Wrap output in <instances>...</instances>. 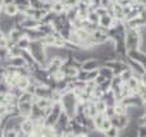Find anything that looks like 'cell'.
I'll return each mask as SVG.
<instances>
[{
    "mask_svg": "<svg viewBox=\"0 0 146 137\" xmlns=\"http://www.w3.org/2000/svg\"><path fill=\"white\" fill-rule=\"evenodd\" d=\"M123 85V81H122L121 76H114L111 78V90L115 89V87H121Z\"/></svg>",
    "mask_w": 146,
    "mask_h": 137,
    "instance_id": "obj_25",
    "label": "cell"
},
{
    "mask_svg": "<svg viewBox=\"0 0 146 137\" xmlns=\"http://www.w3.org/2000/svg\"><path fill=\"white\" fill-rule=\"evenodd\" d=\"M132 77H133V72H132L131 69H126V71H123L121 73V78H122V81H123V83H127Z\"/></svg>",
    "mask_w": 146,
    "mask_h": 137,
    "instance_id": "obj_22",
    "label": "cell"
},
{
    "mask_svg": "<svg viewBox=\"0 0 146 137\" xmlns=\"http://www.w3.org/2000/svg\"><path fill=\"white\" fill-rule=\"evenodd\" d=\"M41 3H42V4H46V3H54L53 0H40Z\"/></svg>",
    "mask_w": 146,
    "mask_h": 137,
    "instance_id": "obj_43",
    "label": "cell"
},
{
    "mask_svg": "<svg viewBox=\"0 0 146 137\" xmlns=\"http://www.w3.org/2000/svg\"><path fill=\"white\" fill-rule=\"evenodd\" d=\"M17 131H4V137H17Z\"/></svg>",
    "mask_w": 146,
    "mask_h": 137,
    "instance_id": "obj_37",
    "label": "cell"
},
{
    "mask_svg": "<svg viewBox=\"0 0 146 137\" xmlns=\"http://www.w3.org/2000/svg\"><path fill=\"white\" fill-rule=\"evenodd\" d=\"M95 12L98 13L99 17H103V15L108 14V9H106V8H104L103 5H99L98 8H95Z\"/></svg>",
    "mask_w": 146,
    "mask_h": 137,
    "instance_id": "obj_33",
    "label": "cell"
},
{
    "mask_svg": "<svg viewBox=\"0 0 146 137\" xmlns=\"http://www.w3.org/2000/svg\"><path fill=\"white\" fill-rule=\"evenodd\" d=\"M113 108H114V114L115 115H127L128 114L129 108H127L126 105H123L122 103H117Z\"/></svg>",
    "mask_w": 146,
    "mask_h": 137,
    "instance_id": "obj_14",
    "label": "cell"
},
{
    "mask_svg": "<svg viewBox=\"0 0 146 137\" xmlns=\"http://www.w3.org/2000/svg\"><path fill=\"white\" fill-rule=\"evenodd\" d=\"M51 10L56 14H62V13H66V5L63 4V1H54Z\"/></svg>",
    "mask_w": 146,
    "mask_h": 137,
    "instance_id": "obj_16",
    "label": "cell"
},
{
    "mask_svg": "<svg viewBox=\"0 0 146 137\" xmlns=\"http://www.w3.org/2000/svg\"><path fill=\"white\" fill-rule=\"evenodd\" d=\"M99 87H100V90L104 92L109 91V90H111V79H106L105 82H103L101 85H99Z\"/></svg>",
    "mask_w": 146,
    "mask_h": 137,
    "instance_id": "obj_26",
    "label": "cell"
},
{
    "mask_svg": "<svg viewBox=\"0 0 146 137\" xmlns=\"http://www.w3.org/2000/svg\"><path fill=\"white\" fill-rule=\"evenodd\" d=\"M103 114L105 115V118L110 119L111 117H114V115H115V114H114V108H113V107H108V108L105 109V112L103 113Z\"/></svg>",
    "mask_w": 146,
    "mask_h": 137,
    "instance_id": "obj_34",
    "label": "cell"
},
{
    "mask_svg": "<svg viewBox=\"0 0 146 137\" xmlns=\"http://www.w3.org/2000/svg\"><path fill=\"white\" fill-rule=\"evenodd\" d=\"M31 42H32V41H31L30 38H27L26 36H23L22 38H19V40H18V42L15 44V45H17L21 50H28V49H30V46H31Z\"/></svg>",
    "mask_w": 146,
    "mask_h": 137,
    "instance_id": "obj_15",
    "label": "cell"
},
{
    "mask_svg": "<svg viewBox=\"0 0 146 137\" xmlns=\"http://www.w3.org/2000/svg\"><path fill=\"white\" fill-rule=\"evenodd\" d=\"M95 107H96V110H98L99 113H104L105 112V109L108 108V105L105 104V101L104 100H98V101L95 103Z\"/></svg>",
    "mask_w": 146,
    "mask_h": 137,
    "instance_id": "obj_24",
    "label": "cell"
},
{
    "mask_svg": "<svg viewBox=\"0 0 146 137\" xmlns=\"http://www.w3.org/2000/svg\"><path fill=\"white\" fill-rule=\"evenodd\" d=\"M33 103H18V110H19V115L23 118H30L31 113H32Z\"/></svg>",
    "mask_w": 146,
    "mask_h": 137,
    "instance_id": "obj_7",
    "label": "cell"
},
{
    "mask_svg": "<svg viewBox=\"0 0 146 137\" xmlns=\"http://www.w3.org/2000/svg\"><path fill=\"white\" fill-rule=\"evenodd\" d=\"M126 62H127V64H128L129 69H131L133 73H137V74H144L145 73L144 66L140 64L139 62H135V60H132V59H129V58H126Z\"/></svg>",
    "mask_w": 146,
    "mask_h": 137,
    "instance_id": "obj_11",
    "label": "cell"
},
{
    "mask_svg": "<svg viewBox=\"0 0 146 137\" xmlns=\"http://www.w3.org/2000/svg\"><path fill=\"white\" fill-rule=\"evenodd\" d=\"M101 66L106 67V68L111 69L114 76H121V73L126 69H129L128 64H127L126 59H113V60H105L101 63Z\"/></svg>",
    "mask_w": 146,
    "mask_h": 137,
    "instance_id": "obj_3",
    "label": "cell"
},
{
    "mask_svg": "<svg viewBox=\"0 0 146 137\" xmlns=\"http://www.w3.org/2000/svg\"><path fill=\"white\" fill-rule=\"evenodd\" d=\"M0 107H1V105H0Z\"/></svg>",
    "mask_w": 146,
    "mask_h": 137,
    "instance_id": "obj_45",
    "label": "cell"
},
{
    "mask_svg": "<svg viewBox=\"0 0 146 137\" xmlns=\"http://www.w3.org/2000/svg\"><path fill=\"white\" fill-rule=\"evenodd\" d=\"M53 91L54 90L50 89V87L45 86V85H40V86L36 87V91L33 96L37 97V99H50Z\"/></svg>",
    "mask_w": 146,
    "mask_h": 137,
    "instance_id": "obj_4",
    "label": "cell"
},
{
    "mask_svg": "<svg viewBox=\"0 0 146 137\" xmlns=\"http://www.w3.org/2000/svg\"><path fill=\"white\" fill-rule=\"evenodd\" d=\"M111 23H113V17H110L109 14H105L103 17H100V21H99V26L101 28H110Z\"/></svg>",
    "mask_w": 146,
    "mask_h": 137,
    "instance_id": "obj_13",
    "label": "cell"
},
{
    "mask_svg": "<svg viewBox=\"0 0 146 137\" xmlns=\"http://www.w3.org/2000/svg\"><path fill=\"white\" fill-rule=\"evenodd\" d=\"M105 81H106V78H105V77H103V76H100V74H99V76L96 77V79H95V83L99 86V85H101V83H103V82H105Z\"/></svg>",
    "mask_w": 146,
    "mask_h": 137,
    "instance_id": "obj_38",
    "label": "cell"
},
{
    "mask_svg": "<svg viewBox=\"0 0 146 137\" xmlns=\"http://www.w3.org/2000/svg\"><path fill=\"white\" fill-rule=\"evenodd\" d=\"M74 137H88V133H77Z\"/></svg>",
    "mask_w": 146,
    "mask_h": 137,
    "instance_id": "obj_42",
    "label": "cell"
},
{
    "mask_svg": "<svg viewBox=\"0 0 146 137\" xmlns=\"http://www.w3.org/2000/svg\"><path fill=\"white\" fill-rule=\"evenodd\" d=\"M140 96V99L142 100V103L144 104H146V86H144V85H140L139 87V94H137Z\"/></svg>",
    "mask_w": 146,
    "mask_h": 137,
    "instance_id": "obj_27",
    "label": "cell"
},
{
    "mask_svg": "<svg viewBox=\"0 0 146 137\" xmlns=\"http://www.w3.org/2000/svg\"><path fill=\"white\" fill-rule=\"evenodd\" d=\"M111 127V123H110V119H108V118H105L104 119V122H103V126H101V130H100V132H105V131H108L109 128Z\"/></svg>",
    "mask_w": 146,
    "mask_h": 137,
    "instance_id": "obj_31",
    "label": "cell"
},
{
    "mask_svg": "<svg viewBox=\"0 0 146 137\" xmlns=\"http://www.w3.org/2000/svg\"><path fill=\"white\" fill-rule=\"evenodd\" d=\"M121 132L122 131H119L117 127H113V126H111V127L109 128L108 131H105L103 135H104V137H119L121 136Z\"/></svg>",
    "mask_w": 146,
    "mask_h": 137,
    "instance_id": "obj_19",
    "label": "cell"
},
{
    "mask_svg": "<svg viewBox=\"0 0 146 137\" xmlns=\"http://www.w3.org/2000/svg\"><path fill=\"white\" fill-rule=\"evenodd\" d=\"M66 7H76L78 4V0H62Z\"/></svg>",
    "mask_w": 146,
    "mask_h": 137,
    "instance_id": "obj_35",
    "label": "cell"
},
{
    "mask_svg": "<svg viewBox=\"0 0 146 137\" xmlns=\"http://www.w3.org/2000/svg\"><path fill=\"white\" fill-rule=\"evenodd\" d=\"M127 58L132 59V60H135V62H139V63L142 64L144 67L146 66V54L142 50H140V49L128 51V53H127Z\"/></svg>",
    "mask_w": 146,
    "mask_h": 137,
    "instance_id": "obj_5",
    "label": "cell"
},
{
    "mask_svg": "<svg viewBox=\"0 0 146 137\" xmlns=\"http://www.w3.org/2000/svg\"><path fill=\"white\" fill-rule=\"evenodd\" d=\"M33 130H35V123H33V120L31 119V118H26L22 122V124H21V131H22L23 133H26V135L31 136L33 133Z\"/></svg>",
    "mask_w": 146,
    "mask_h": 137,
    "instance_id": "obj_10",
    "label": "cell"
},
{
    "mask_svg": "<svg viewBox=\"0 0 146 137\" xmlns=\"http://www.w3.org/2000/svg\"><path fill=\"white\" fill-rule=\"evenodd\" d=\"M18 103H33V95L23 91V94L21 95V97L18 99Z\"/></svg>",
    "mask_w": 146,
    "mask_h": 137,
    "instance_id": "obj_23",
    "label": "cell"
},
{
    "mask_svg": "<svg viewBox=\"0 0 146 137\" xmlns=\"http://www.w3.org/2000/svg\"><path fill=\"white\" fill-rule=\"evenodd\" d=\"M33 104H36L40 109H46V108L53 107V101L50 99H37V97L33 96Z\"/></svg>",
    "mask_w": 146,
    "mask_h": 137,
    "instance_id": "obj_12",
    "label": "cell"
},
{
    "mask_svg": "<svg viewBox=\"0 0 146 137\" xmlns=\"http://www.w3.org/2000/svg\"><path fill=\"white\" fill-rule=\"evenodd\" d=\"M28 3H30V7L33 8V9H41L44 5L40 0H28Z\"/></svg>",
    "mask_w": 146,
    "mask_h": 137,
    "instance_id": "obj_30",
    "label": "cell"
},
{
    "mask_svg": "<svg viewBox=\"0 0 146 137\" xmlns=\"http://www.w3.org/2000/svg\"><path fill=\"white\" fill-rule=\"evenodd\" d=\"M137 122H139L140 126H146V113H144V114H142V117L140 118Z\"/></svg>",
    "mask_w": 146,
    "mask_h": 137,
    "instance_id": "obj_39",
    "label": "cell"
},
{
    "mask_svg": "<svg viewBox=\"0 0 146 137\" xmlns=\"http://www.w3.org/2000/svg\"><path fill=\"white\" fill-rule=\"evenodd\" d=\"M141 83L144 85V86H146V72L144 74H141Z\"/></svg>",
    "mask_w": 146,
    "mask_h": 137,
    "instance_id": "obj_41",
    "label": "cell"
},
{
    "mask_svg": "<svg viewBox=\"0 0 146 137\" xmlns=\"http://www.w3.org/2000/svg\"><path fill=\"white\" fill-rule=\"evenodd\" d=\"M99 74H100V76H103V77H105L106 79H111L114 77L113 71H111V69H109V68H106V67H104V66H101L100 68H99Z\"/></svg>",
    "mask_w": 146,
    "mask_h": 137,
    "instance_id": "obj_18",
    "label": "cell"
},
{
    "mask_svg": "<svg viewBox=\"0 0 146 137\" xmlns=\"http://www.w3.org/2000/svg\"><path fill=\"white\" fill-rule=\"evenodd\" d=\"M1 13H4V14L8 15V17L14 18L15 15L19 13V9H18V7L14 4V3H9V4H4V5H3Z\"/></svg>",
    "mask_w": 146,
    "mask_h": 137,
    "instance_id": "obj_8",
    "label": "cell"
},
{
    "mask_svg": "<svg viewBox=\"0 0 146 137\" xmlns=\"http://www.w3.org/2000/svg\"><path fill=\"white\" fill-rule=\"evenodd\" d=\"M40 24H41L40 21L35 19V18H32V17H26L25 21H23L19 26L23 30H32V28H37Z\"/></svg>",
    "mask_w": 146,
    "mask_h": 137,
    "instance_id": "obj_9",
    "label": "cell"
},
{
    "mask_svg": "<svg viewBox=\"0 0 146 137\" xmlns=\"http://www.w3.org/2000/svg\"><path fill=\"white\" fill-rule=\"evenodd\" d=\"M87 21L90 23H92V24H98L99 26V21H100V17L98 15V13L95 12V10H92V12H88L87 14Z\"/></svg>",
    "mask_w": 146,
    "mask_h": 137,
    "instance_id": "obj_20",
    "label": "cell"
},
{
    "mask_svg": "<svg viewBox=\"0 0 146 137\" xmlns=\"http://www.w3.org/2000/svg\"><path fill=\"white\" fill-rule=\"evenodd\" d=\"M3 81H4V78H3V74H0V83H1Z\"/></svg>",
    "mask_w": 146,
    "mask_h": 137,
    "instance_id": "obj_44",
    "label": "cell"
},
{
    "mask_svg": "<svg viewBox=\"0 0 146 137\" xmlns=\"http://www.w3.org/2000/svg\"><path fill=\"white\" fill-rule=\"evenodd\" d=\"M132 10V7H123V14H124V19H126V17L131 13Z\"/></svg>",
    "mask_w": 146,
    "mask_h": 137,
    "instance_id": "obj_40",
    "label": "cell"
},
{
    "mask_svg": "<svg viewBox=\"0 0 146 137\" xmlns=\"http://www.w3.org/2000/svg\"><path fill=\"white\" fill-rule=\"evenodd\" d=\"M30 86V77H21L19 82H18V86L22 91H26V89Z\"/></svg>",
    "mask_w": 146,
    "mask_h": 137,
    "instance_id": "obj_21",
    "label": "cell"
},
{
    "mask_svg": "<svg viewBox=\"0 0 146 137\" xmlns=\"http://www.w3.org/2000/svg\"><path fill=\"white\" fill-rule=\"evenodd\" d=\"M87 73L88 72H86V71H78V73H77V76H76V78L78 79V81H83V82H87Z\"/></svg>",
    "mask_w": 146,
    "mask_h": 137,
    "instance_id": "obj_28",
    "label": "cell"
},
{
    "mask_svg": "<svg viewBox=\"0 0 146 137\" xmlns=\"http://www.w3.org/2000/svg\"><path fill=\"white\" fill-rule=\"evenodd\" d=\"M101 67V62L95 58H90L87 60H85L82 63V71H86V72H90V71H95V69H99Z\"/></svg>",
    "mask_w": 146,
    "mask_h": 137,
    "instance_id": "obj_6",
    "label": "cell"
},
{
    "mask_svg": "<svg viewBox=\"0 0 146 137\" xmlns=\"http://www.w3.org/2000/svg\"><path fill=\"white\" fill-rule=\"evenodd\" d=\"M62 105H63V110L69 115L71 118L74 117L76 114V110H77V104H78V100L77 97L74 96L72 91H68L66 94H63L60 100Z\"/></svg>",
    "mask_w": 146,
    "mask_h": 137,
    "instance_id": "obj_2",
    "label": "cell"
},
{
    "mask_svg": "<svg viewBox=\"0 0 146 137\" xmlns=\"http://www.w3.org/2000/svg\"><path fill=\"white\" fill-rule=\"evenodd\" d=\"M124 42H126L127 53L131 50H137V49L141 48L142 40H141L140 30H136V28H127Z\"/></svg>",
    "mask_w": 146,
    "mask_h": 137,
    "instance_id": "obj_1",
    "label": "cell"
},
{
    "mask_svg": "<svg viewBox=\"0 0 146 137\" xmlns=\"http://www.w3.org/2000/svg\"><path fill=\"white\" fill-rule=\"evenodd\" d=\"M10 91V86L8 83H5L4 81L0 83V95H5Z\"/></svg>",
    "mask_w": 146,
    "mask_h": 137,
    "instance_id": "obj_29",
    "label": "cell"
},
{
    "mask_svg": "<svg viewBox=\"0 0 146 137\" xmlns=\"http://www.w3.org/2000/svg\"><path fill=\"white\" fill-rule=\"evenodd\" d=\"M104 119H105V115H104L103 113H99V114L94 118V126H95V130L99 131V132H100V130H101V126H103Z\"/></svg>",
    "mask_w": 146,
    "mask_h": 137,
    "instance_id": "obj_17",
    "label": "cell"
},
{
    "mask_svg": "<svg viewBox=\"0 0 146 137\" xmlns=\"http://www.w3.org/2000/svg\"><path fill=\"white\" fill-rule=\"evenodd\" d=\"M137 137H146V126H140L139 127Z\"/></svg>",
    "mask_w": 146,
    "mask_h": 137,
    "instance_id": "obj_36",
    "label": "cell"
},
{
    "mask_svg": "<svg viewBox=\"0 0 146 137\" xmlns=\"http://www.w3.org/2000/svg\"><path fill=\"white\" fill-rule=\"evenodd\" d=\"M98 76H99V69H95V71H90V72L87 73V81H95Z\"/></svg>",
    "mask_w": 146,
    "mask_h": 137,
    "instance_id": "obj_32",
    "label": "cell"
}]
</instances>
